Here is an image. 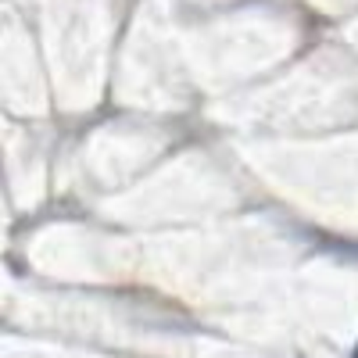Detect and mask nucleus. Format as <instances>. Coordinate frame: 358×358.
Instances as JSON below:
<instances>
[]
</instances>
